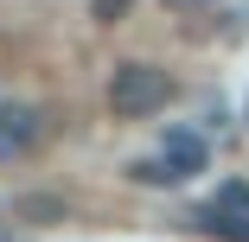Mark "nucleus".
<instances>
[{
    "label": "nucleus",
    "instance_id": "f257e3e1",
    "mask_svg": "<svg viewBox=\"0 0 249 242\" xmlns=\"http://www.w3.org/2000/svg\"><path fill=\"white\" fill-rule=\"evenodd\" d=\"M173 89H179V83H173L160 64H141V58H134V64H115V70H109V109H115L122 121H141V115H160V109L173 102Z\"/></svg>",
    "mask_w": 249,
    "mask_h": 242
},
{
    "label": "nucleus",
    "instance_id": "39448f33",
    "mask_svg": "<svg viewBox=\"0 0 249 242\" xmlns=\"http://www.w3.org/2000/svg\"><path fill=\"white\" fill-rule=\"evenodd\" d=\"M166 7H179V13H198V7H217V0H166Z\"/></svg>",
    "mask_w": 249,
    "mask_h": 242
},
{
    "label": "nucleus",
    "instance_id": "f03ea898",
    "mask_svg": "<svg viewBox=\"0 0 249 242\" xmlns=\"http://www.w3.org/2000/svg\"><path fill=\"white\" fill-rule=\"evenodd\" d=\"M205 134H166V147L154 153V160H134V178L141 185H185V178H198L205 172Z\"/></svg>",
    "mask_w": 249,
    "mask_h": 242
},
{
    "label": "nucleus",
    "instance_id": "7ed1b4c3",
    "mask_svg": "<svg viewBox=\"0 0 249 242\" xmlns=\"http://www.w3.org/2000/svg\"><path fill=\"white\" fill-rule=\"evenodd\" d=\"M38 109H26V102H0V160H19V153H32L38 147Z\"/></svg>",
    "mask_w": 249,
    "mask_h": 242
},
{
    "label": "nucleus",
    "instance_id": "0eeeda50",
    "mask_svg": "<svg viewBox=\"0 0 249 242\" xmlns=\"http://www.w3.org/2000/svg\"><path fill=\"white\" fill-rule=\"evenodd\" d=\"M243 121H249V109H243Z\"/></svg>",
    "mask_w": 249,
    "mask_h": 242
},
{
    "label": "nucleus",
    "instance_id": "423d86ee",
    "mask_svg": "<svg viewBox=\"0 0 249 242\" xmlns=\"http://www.w3.org/2000/svg\"><path fill=\"white\" fill-rule=\"evenodd\" d=\"M0 242H13V236H7V229H0Z\"/></svg>",
    "mask_w": 249,
    "mask_h": 242
},
{
    "label": "nucleus",
    "instance_id": "20e7f679",
    "mask_svg": "<svg viewBox=\"0 0 249 242\" xmlns=\"http://www.w3.org/2000/svg\"><path fill=\"white\" fill-rule=\"evenodd\" d=\"M122 13H128V0H96V19H103V26H115Z\"/></svg>",
    "mask_w": 249,
    "mask_h": 242
}]
</instances>
